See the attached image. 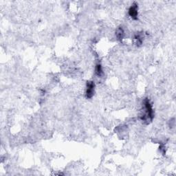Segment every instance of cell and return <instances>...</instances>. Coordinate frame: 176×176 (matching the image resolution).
I'll return each instance as SVG.
<instances>
[{"instance_id": "cell-3", "label": "cell", "mask_w": 176, "mask_h": 176, "mask_svg": "<svg viewBox=\"0 0 176 176\" xmlns=\"http://www.w3.org/2000/svg\"><path fill=\"white\" fill-rule=\"evenodd\" d=\"M128 14L131 18L133 20H136L138 19V4L136 2H134L133 4L131 6L130 8L128 10Z\"/></svg>"}, {"instance_id": "cell-6", "label": "cell", "mask_w": 176, "mask_h": 176, "mask_svg": "<svg viewBox=\"0 0 176 176\" xmlns=\"http://www.w3.org/2000/svg\"><path fill=\"white\" fill-rule=\"evenodd\" d=\"M95 72H96V74L98 77H101L103 75V72L102 66L100 65V63L96 64V68H95Z\"/></svg>"}, {"instance_id": "cell-2", "label": "cell", "mask_w": 176, "mask_h": 176, "mask_svg": "<svg viewBox=\"0 0 176 176\" xmlns=\"http://www.w3.org/2000/svg\"><path fill=\"white\" fill-rule=\"evenodd\" d=\"M95 90V83L92 81H89L87 82L86 84V90H85V97L86 99H90L94 96Z\"/></svg>"}, {"instance_id": "cell-5", "label": "cell", "mask_w": 176, "mask_h": 176, "mask_svg": "<svg viewBox=\"0 0 176 176\" xmlns=\"http://www.w3.org/2000/svg\"><path fill=\"white\" fill-rule=\"evenodd\" d=\"M134 39L136 40V43L138 46H140L142 44V41H143V37L141 34L138 33L135 36H134Z\"/></svg>"}, {"instance_id": "cell-1", "label": "cell", "mask_w": 176, "mask_h": 176, "mask_svg": "<svg viewBox=\"0 0 176 176\" xmlns=\"http://www.w3.org/2000/svg\"><path fill=\"white\" fill-rule=\"evenodd\" d=\"M143 104L144 113L141 116L140 119L143 122H147V123H149V122H152L154 118V112H153L152 105L148 99L144 100Z\"/></svg>"}, {"instance_id": "cell-4", "label": "cell", "mask_w": 176, "mask_h": 176, "mask_svg": "<svg viewBox=\"0 0 176 176\" xmlns=\"http://www.w3.org/2000/svg\"><path fill=\"white\" fill-rule=\"evenodd\" d=\"M116 36L117 39L119 41H122V39H123L124 36H125V31H124V29L122 28V27L120 26L116 29Z\"/></svg>"}]
</instances>
